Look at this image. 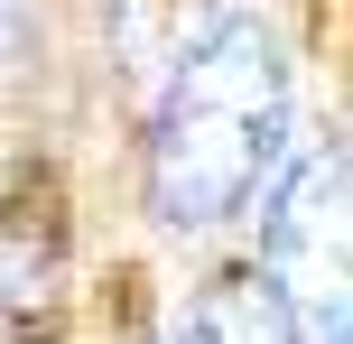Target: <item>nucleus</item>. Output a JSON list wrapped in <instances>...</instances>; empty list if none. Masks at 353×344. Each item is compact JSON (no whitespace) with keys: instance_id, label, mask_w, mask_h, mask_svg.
Masks as SVG:
<instances>
[{"instance_id":"f257e3e1","label":"nucleus","mask_w":353,"mask_h":344,"mask_svg":"<svg viewBox=\"0 0 353 344\" xmlns=\"http://www.w3.org/2000/svg\"><path fill=\"white\" fill-rule=\"evenodd\" d=\"M288 149V56L270 19L223 10L214 37L168 74L149 121V214L168 233H214L270 186Z\"/></svg>"},{"instance_id":"f03ea898","label":"nucleus","mask_w":353,"mask_h":344,"mask_svg":"<svg viewBox=\"0 0 353 344\" xmlns=\"http://www.w3.org/2000/svg\"><path fill=\"white\" fill-rule=\"evenodd\" d=\"M261 279L298 344H353V149H316L261 233Z\"/></svg>"},{"instance_id":"7ed1b4c3","label":"nucleus","mask_w":353,"mask_h":344,"mask_svg":"<svg viewBox=\"0 0 353 344\" xmlns=\"http://www.w3.org/2000/svg\"><path fill=\"white\" fill-rule=\"evenodd\" d=\"M103 37L130 74H176L214 37V19H195V0H103Z\"/></svg>"},{"instance_id":"20e7f679","label":"nucleus","mask_w":353,"mask_h":344,"mask_svg":"<svg viewBox=\"0 0 353 344\" xmlns=\"http://www.w3.org/2000/svg\"><path fill=\"white\" fill-rule=\"evenodd\" d=\"M176 344H298V326H288V307H279L270 279H214L186 307Z\"/></svg>"},{"instance_id":"39448f33","label":"nucleus","mask_w":353,"mask_h":344,"mask_svg":"<svg viewBox=\"0 0 353 344\" xmlns=\"http://www.w3.org/2000/svg\"><path fill=\"white\" fill-rule=\"evenodd\" d=\"M56 279V252L47 233H28V223H0V307H37Z\"/></svg>"},{"instance_id":"423d86ee","label":"nucleus","mask_w":353,"mask_h":344,"mask_svg":"<svg viewBox=\"0 0 353 344\" xmlns=\"http://www.w3.org/2000/svg\"><path fill=\"white\" fill-rule=\"evenodd\" d=\"M28 47H37V0H0V84H19Z\"/></svg>"}]
</instances>
